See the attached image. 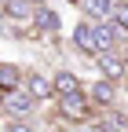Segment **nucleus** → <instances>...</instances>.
I'll return each instance as SVG.
<instances>
[{
  "label": "nucleus",
  "instance_id": "obj_1",
  "mask_svg": "<svg viewBox=\"0 0 128 132\" xmlns=\"http://www.w3.org/2000/svg\"><path fill=\"white\" fill-rule=\"evenodd\" d=\"M59 99V118L66 121V125H92V118L99 114V106L92 103V95L84 88H77V92H66V95H55Z\"/></svg>",
  "mask_w": 128,
  "mask_h": 132
},
{
  "label": "nucleus",
  "instance_id": "obj_2",
  "mask_svg": "<svg viewBox=\"0 0 128 132\" xmlns=\"http://www.w3.org/2000/svg\"><path fill=\"white\" fill-rule=\"evenodd\" d=\"M37 106H40V103H37L22 85L0 92V114H4V118H29V114H37Z\"/></svg>",
  "mask_w": 128,
  "mask_h": 132
},
{
  "label": "nucleus",
  "instance_id": "obj_3",
  "mask_svg": "<svg viewBox=\"0 0 128 132\" xmlns=\"http://www.w3.org/2000/svg\"><path fill=\"white\" fill-rule=\"evenodd\" d=\"M95 70H99V77L124 81V77H128V52H124V48H110V52H99V55H95Z\"/></svg>",
  "mask_w": 128,
  "mask_h": 132
},
{
  "label": "nucleus",
  "instance_id": "obj_4",
  "mask_svg": "<svg viewBox=\"0 0 128 132\" xmlns=\"http://www.w3.org/2000/svg\"><path fill=\"white\" fill-rule=\"evenodd\" d=\"M70 40L77 48V55H88V59L99 55V48H95V22L92 19H81V22H77L73 33H70Z\"/></svg>",
  "mask_w": 128,
  "mask_h": 132
},
{
  "label": "nucleus",
  "instance_id": "obj_5",
  "mask_svg": "<svg viewBox=\"0 0 128 132\" xmlns=\"http://www.w3.org/2000/svg\"><path fill=\"white\" fill-rule=\"evenodd\" d=\"M88 95H92V103L99 110H106V106H117L121 88H117V81H110V77H95V85L88 88Z\"/></svg>",
  "mask_w": 128,
  "mask_h": 132
},
{
  "label": "nucleus",
  "instance_id": "obj_6",
  "mask_svg": "<svg viewBox=\"0 0 128 132\" xmlns=\"http://www.w3.org/2000/svg\"><path fill=\"white\" fill-rule=\"evenodd\" d=\"M22 88L33 95L37 103L55 99V92H51V77H44V73H37V70H26V73H22Z\"/></svg>",
  "mask_w": 128,
  "mask_h": 132
},
{
  "label": "nucleus",
  "instance_id": "obj_7",
  "mask_svg": "<svg viewBox=\"0 0 128 132\" xmlns=\"http://www.w3.org/2000/svg\"><path fill=\"white\" fill-rule=\"evenodd\" d=\"M29 22H33V29L40 33V37H55L62 19H59V11H51L48 4H40V7H33V19H29Z\"/></svg>",
  "mask_w": 128,
  "mask_h": 132
},
{
  "label": "nucleus",
  "instance_id": "obj_8",
  "mask_svg": "<svg viewBox=\"0 0 128 132\" xmlns=\"http://www.w3.org/2000/svg\"><path fill=\"white\" fill-rule=\"evenodd\" d=\"M77 88H81V77H77L73 70L62 66V70L51 73V92H55V95H66V92H77Z\"/></svg>",
  "mask_w": 128,
  "mask_h": 132
},
{
  "label": "nucleus",
  "instance_id": "obj_9",
  "mask_svg": "<svg viewBox=\"0 0 128 132\" xmlns=\"http://www.w3.org/2000/svg\"><path fill=\"white\" fill-rule=\"evenodd\" d=\"M81 15L84 19H92V22H103L106 15H110V7H114V0H81Z\"/></svg>",
  "mask_w": 128,
  "mask_h": 132
},
{
  "label": "nucleus",
  "instance_id": "obj_10",
  "mask_svg": "<svg viewBox=\"0 0 128 132\" xmlns=\"http://www.w3.org/2000/svg\"><path fill=\"white\" fill-rule=\"evenodd\" d=\"M33 7H37L33 0H11L4 11H7V19H11V22H29V19H33Z\"/></svg>",
  "mask_w": 128,
  "mask_h": 132
},
{
  "label": "nucleus",
  "instance_id": "obj_11",
  "mask_svg": "<svg viewBox=\"0 0 128 132\" xmlns=\"http://www.w3.org/2000/svg\"><path fill=\"white\" fill-rule=\"evenodd\" d=\"M22 66H15V62H0V92L4 88H15V85H22Z\"/></svg>",
  "mask_w": 128,
  "mask_h": 132
},
{
  "label": "nucleus",
  "instance_id": "obj_12",
  "mask_svg": "<svg viewBox=\"0 0 128 132\" xmlns=\"http://www.w3.org/2000/svg\"><path fill=\"white\" fill-rule=\"evenodd\" d=\"M66 4H73V7H77V4H81V0H66Z\"/></svg>",
  "mask_w": 128,
  "mask_h": 132
},
{
  "label": "nucleus",
  "instance_id": "obj_13",
  "mask_svg": "<svg viewBox=\"0 0 128 132\" xmlns=\"http://www.w3.org/2000/svg\"><path fill=\"white\" fill-rule=\"evenodd\" d=\"M7 4H11V0H0V7H7Z\"/></svg>",
  "mask_w": 128,
  "mask_h": 132
}]
</instances>
